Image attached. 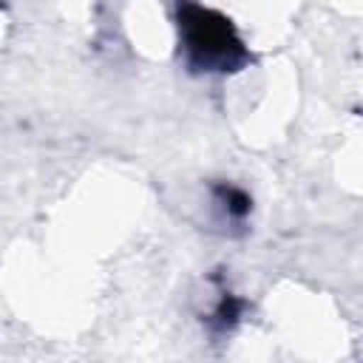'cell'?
<instances>
[{"instance_id": "3957f363", "label": "cell", "mask_w": 363, "mask_h": 363, "mask_svg": "<svg viewBox=\"0 0 363 363\" xmlns=\"http://www.w3.org/2000/svg\"><path fill=\"white\" fill-rule=\"evenodd\" d=\"M210 199L224 224H230L238 233L247 230V221L252 218V210H255V201L247 187L227 182V179H216V182H210Z\"/></svg>"}, {"instance_id": "7a4b0ae2", "label": "cell", "mask_w": 363, "mask_h": 363, "mask_svg": "<svg viewBox=\"0 0 363 363\" xmlns=\"http://www.w3.org/2000/svg\"><path fill=\"white\" fill-rule=\"evenodd\" d=\"M207 284H210L216 298H213V306L207 312H201L199 318H201V323H204V329H207V335L213 340H224L241 326L244 315L250 312V301L230 289L227 272L221 267L207 275Z\"/></svg>"}, {"instance_id": "6da1fadb", "label": "cell", "mask_w": 363, "mask_h": 363, "mask_svg": "<svg viewBox=\"0 0 363 363\" xmlns=\"http://www.w3.org/2000/svg\"><path fill=\"white\" fill-rule=\"evenodd\" d=\"M179 57L190 74L230 77L255 62L235 23L199 0H176Z\"/></svg>"}]
</instances>
